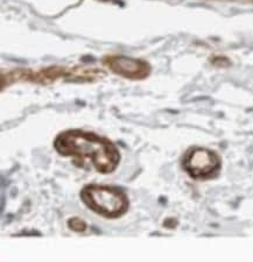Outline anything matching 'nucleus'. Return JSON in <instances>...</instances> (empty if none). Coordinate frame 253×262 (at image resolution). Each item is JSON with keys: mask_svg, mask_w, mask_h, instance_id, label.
I'll return each mask as SVG.
<instances>
[{"mask_svg": "<svg viewBox=\"0 0 253 262\" xmlns=\"http://www.w3.org/2000/svg\"><path fill=\"white\" fill-rule=\"evenodd\" d=\"M54 147L62 156H70L79 168H95L102 174L115 171L119 164V151L108 139L81 129H69L55 139Z\"/></svg>", "mask_w": 253, "mask_h": 262, "instance_id": "1", "label": "nucleus"}, {"mask_svg": "<svg viewBox=\"0 0 253 262\" xmlns=\"http://www.w3.org/2000/svg\"><path fill=\"white\" fill-rule=\"evenodd\" d=\"M84 204L105 218H118L129 209V200L123 190L109 185H86L81 191Z\"/></svg>", "mask_w": 253, "mask_h": 262, "instance_id": "2", "label": "nucleus"}, {"mask_svg": "<svg viewBox=\"0 0 253 262\" xmlns=\"http://www.w3.org/2000/svg\"><path fill=\"white\" fill-rule=\"evenodd\" d=\"M221 162L218 156L204 148H195L184 159V168L194 179H208L216 172Z\"/></svg>", "mask_w": 253, "mask_h": 262, "instance_id": "3", "label": "nucleus"}, {"mask_svg": "<svg viewBox=\"0 0 253 262\" xmlns=\"http://www.w3.org/2000/svg\"><path fill=\"white\" fill-rule=\"evenodd\" d=\"M69 227L71 230H74L76 232H83V231H86L87 225H86V223L81 221V219L73 218L69 221Z\"/></svg>", "mask_w": 253, "mask_h": 262, "instance_id": "4", "label": "nucleus"}]
</instances>
